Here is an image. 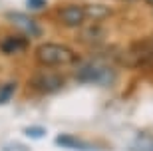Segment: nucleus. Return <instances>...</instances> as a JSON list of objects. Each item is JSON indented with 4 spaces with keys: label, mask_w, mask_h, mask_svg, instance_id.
<instances>
[{
    "label": "nucleus",
    "mask_w": 153,
    "mask_h": 151,
    "mask_svg": "<svg viewBox=\"0 0 153 151\" xmlns=\"http://www.w3.org/2000/svg\"><path fill=\"white\" fill-rule=\"evenodd\" d=\"M36 60L42 66H66L78 62V54L64 44H42L36 50Z\"/></svg>",
    "instance_id": "1"
},
{
    "label": "nucleus",
    "mask_w": 153,
    "mask_h": 151,
    "mask_svg": "<svg viewBox=\"0 0 153 151\" xmlns=\"http://www.w3.org/2000/svg\"><path fill=\"white\" fill-rule=\"evenodd\" d=\"M76 78L84 84H97V86H111L115 80V70L108 64H100V62H90L84 64L76 72Z\"/></svg>",
    "instance_id": "2"
},
{
    "label": "nucleus",
    "mask_w": 153,
    "mask_h": 151,
    "mask_svg": "<svg viewBox=\"0 0 153 151\" xmlns=\"http://www.w3.org/2000/svg\"><path fill=\"white\" fill-rule=\"evenodd\" d=\"M30 86L34 90L42 91V94H54V91H60L64 88V78L58 76V74L38 72L30 78Z\"/></svg>",
    "instance_id": "3"
},
{
    "label": "nucleus",
    "mask_w": 153,
    "mask_h": 151,
    "mask_svg": "<svg viewBox=\"0 0 153 151\" xmlns=\"http://www.w3.org/2000/svg\"><path fill=\"white\" fill-rule=\"evenodd\" d=\"M56 16L58 20L64 24V26H68V28H76L79 24H84L85 20V14H84V8L78 4H64L60 6L56 10Z\"/></svg>",
    "instance_id": "4"
},
{
    "label": "nucleus",
    "mask_w": 153,
    "mask_h": 151,
    "mask_svg": "<svg viewBox=\"0 0 153 151\" xmlns=\"http://www.w3.org/2000/svg\"><path fill=\"white\" fill-rule=\"evenodd\" d=\"M56 145L64 147V149H72V151H100V147H94L88 141H82L74 135H66V133L56 137Z\"/></svg>",
    "instance_id": "5"
},
{
    "label": "nucleus",
    "mask_w": 153,
    "mask_h": 151,
    "mask_svg": "<svg viewBox=\"0 0 153 151\" xmlns=\"http://www.w3.org/2000/svg\"><path fill=\"white\" fill-rule=\"evenodd\" d=\"M28 46V40L24 36H6L4 40H0V52L2 54H18L24 52Z\"/></svg>",
    "instance_id": "6"
},
{
    "label": "nucleus",
    "mask_w": 153,
    "mask_h": 151,
    "mask_svg": "<svg viewBox=\"0 0 153 151\" xmlns=\"http://www.w3.org/2000/svg\"><path fill=\"white\" fill-rule=\"evenodd\" d=\"M131 64L129 66H141V64H153V38L149 40L145 48H133L131 50Z\"/></svg>",
    "instance_id": "7"
},
{
    "label": "nucleus",
    "mask_w": 153,
    "mask_h": 151,
    "mask_svg": "<svg viewBox=\"0 0 153 151\" xmlns=\"http://www.w3.org/2000/svg\"><path fill=\"white\" fill-rule=\"evenodd\" d=\"M82 8H84L85 18H90V20H105L114 14V10L105 4H85Z\"/></svg>",
    "instance_id": "8"
},
{
    "label": "nucleus",
    "mask_w": 153,
    "mask_h": 151,
    "mask_svg": "<svg viewBox=\"0 0 153 151\" xmlns=\"http://www.w3.org/2000/svg\"><path fill=\"white\" fill-rule=\"evenodd\" d=\"M12 20V22L16 24L18 28H22V32H28L30 36H40V26L32 20V18H28V16H20V14H10L8 16Z\"/></svg>",
    "instance_id": "9"
},
{
    "label": "nucleus",
    "mask_w": 153,
    "mask_h": 151,
    "mask_svg": "<svg viewBox=\"0 0 153 151\" xmlns=\"http://www.w3.org/2000/svg\"><path fill=\"white\" fill-rule=\"evenodd\" d=\"M105 38V30L102 26H90V28H85L84 34H82V40L88 42V44H94V42H102Z\"/></svg>",
    "instance_id": "10"
},
{
    "label": "nucleus",
    "mask_w": 153,
    "mask_h": 151,
    "mask_svg": "<svg viewBox=\"0 0 153 151\" xmlns=\"http://www.w3.org/2000/svg\"><path fill=\"white\" fill-rule=\"evenodd\" d=\"M14 90H16V84H8L6 88H2V90H0V103H4V101L10 100Z\"/></svg>",
    "instance_id": "11"
},
{
    "label": "nucleus",
    "mask_w": 153,
    "mask_h": 151,
    "mask_svg": "<svg viewBox=\"0 0 153 151\" xmlns=\"http://www.w3.org/2000/svg\"><path fill=\"white\" fill-rule=\"evenodd\" d=\"M24 135H28V137H32V139H38V137H44L46 135V129L44 127H38V129L28 127V129H24Z\"/></svg>",
    "instance_id": "12"
},
{
    "label": "nucleus",
    "mask_w": 153,
    "mask_h": 151,
    "mask_svg": "<svg viewBox=\"0 0 153 151\" xmlns=\"http://www.w3.org/2000/svg\"><path fill=\"white\" fill-rule=\"evenodd\" d=\"M26 6L30 10H40V8L46 6V0H26Z\"/></svg>",
    "instance_id": "13"
},
{
    "label": "nucleus",
    "mask_w": 153,
    "mask_h": 151,
    "mask_svg": "<svg viewBox=\"0 0 153 151\" xmlns=\"http://www.w3.org/2000/svg\"><path fill=\"white\" fill-rule=\"evenodd\" d=\"M147 2H149V4H153V0H147Z\"/></svg>",
    "instance_id": "14"
},
{
    "label": "nucleus",
    "mask_w": 153,
    "mask_h": 151,
    "mask_svg": "<svg viewBox=\"0 0 153 151\" xmlns=\"http://www.w3.org/2000/svg\"><path fill=\"white\" fill-rule=\"evenodd\" d=\"M125 2H133V0H125Z\"/></svg>",
    "instance_id": "15"
},
{
    "label": "nucleus",
    "mask_w": 153,
    "mask_h": 151,
    "mask_svg": "<svg viewBox=\"0 0 153 151\" xmlns=\"http://www.w3.org/2000/svg\"><path fill=\"white\" fill-rule=\"evenodd\" d=\"M151 151H153V149H151Z\"/></svg>",
    "instance_id": "16"
}]
</instances>
